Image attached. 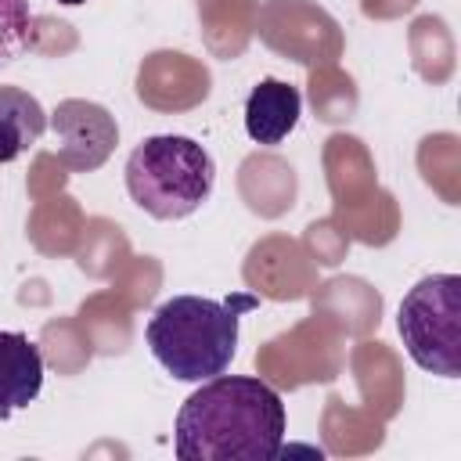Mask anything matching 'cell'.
Instances as JSON below:
<instances>
[{
    "instance_id": "obj_3",
    "label": "cell",
    "mask_w": 461,
    "mask_h": 461,
    "mask_svg": "<svg viewBox=\"0 0 461 461\" xmlns=\"http://www.w3.org/2000/svg\"><path fill=\"white\" fill-rule=\"evenodd\" d=\"M216 184L212 155L180 133H155L126 158V191L151 220H184L209 202Z\"/></svg>"
},
{
    "instance_id": "obj_1",
    "label": "cell",
    "mask_w": 461,
    "mask_h": 461,
    "mask_svg": "<svg viewBox=\"0 0 461 461\" xmlns=\"http://www.w3.org/2000/svg\"><path fill=\"white\" fill-rule=\"evenodd\" d=\"M277 389L245 375L205 378L176 411L173 454L180 461H270L285 447Z\"/></svg>"
},
{
    "instance_id": "obj_2",
    "label": "cell",
    "mask_w": 461,
    "mask_h": 461,
    "mask_svg": "<svg viewBox=\"0 0 461 461\" xmlns=\"http://www.w3.org/2000/svg\"><path fill=\"white\" fill-rule=\"evenodd\" d=\"M241 306H252V299H234V303H220L209 295L166 299L144 328L151 357L176 382H205L223 375L238 353Z\"/></svg>"
},
{
    "instance_id": "obj_9",
    "label": "cell",
    "mask_w": 461,
    "mask_h": 461,
    "mask_svg": "<svg viewBox=\"0 0 461 461\" xmlns=\"http://www.w3.org/2000/svg\"><path fill=\"white\" fill-rule=\"evenodd\" d=\"M29 47V0H0V68Z\"/></svg>"
},
{
    "instance_id": "obj_8",
    "label": "cell",
    "mask_w": 461,
    "mask_h": 461,
    "mask_svg": "<svg viewBox=\"0 0 461 461\" xmlns=\"http://www.w3.org/2000/svg\"><path fill=\"white\" fill-rule=\"evenodd\" d=\"M47 133L43 104L22 86H0V166L22 158Z\"/></svg>"
},
{
    "instance_id": "obj_10",
    "label": "cell",
    "mask_w": 461,
    "mask_h": 461,
    "mask_svg": "<svg viewBox=\"0 0 461 461\" xmlns=\"http://www.w3.org/2000/svg\"><path fill=\"white\" fill-rule=\"evenodd\" d=\"M58 4H65V7H79V4H86V0H58Z\"/></svg>"
},
{
    "instance_id": "obj_4",
    "label": "cell",
    "mask_w": 461,
    "mask_h": 461,
    "mask_svg": "<svg viewBox=\"0 0 461 461\" xmlns=\"http://www.w3.org/2000/svg\"><path fill=\"white\" fill-rule=\"evenodd\" d=\"M396 328L407 357L439 378L461 375V277L429 274L421 277L396 310Z\"/></svg>"
},
{
    "instance_id": "obj_5",
    "label": "cell",
    "mask_w": 461,
    "mask_h": 461,
    "mask_svg": "<svg viewBox=\"0 0 461 461\" xmlns=\"http://www.w3.org/2000/svg\"><path fill=\"white\" fill-rule=\"evenodd\" d=\"M47 126L54 130V140H58V162L68 173L101 169L119 144V122L97 101H83V97L58 101Z\"/></svg>"
},
{
    "instance_id": "obj_7",
    "label": "cell",
    "mask_w": 461,
    "mask_h": 461,
    "mask_svg": "<svg viewBox=\"0 0 461 461\" xmlns=\"http://www.w3.org/2000/svg\"><path fill=\"white\" fill-rule=\"evenodd\" d=\"M303 112V94L299 86L285 83V79H259L252 86V94L245 97V133L256 144H281Z\"/></svg>"
},
{
    "instance_id": "obj_6",
    "label": "cell",
    "mask_w": 461,
    "mask_h": 461,
    "mask_svg": "<svg viewBox=\"0 0 461 461\" xmlns=\"http://www.w3.org/2000/svg\"><path fill=\"white\" fill-rule=\"evenodd\" d=\"M43 389V353L25 331L0 328V418L29 407Z\"/></svg>"
}]
</instances>
